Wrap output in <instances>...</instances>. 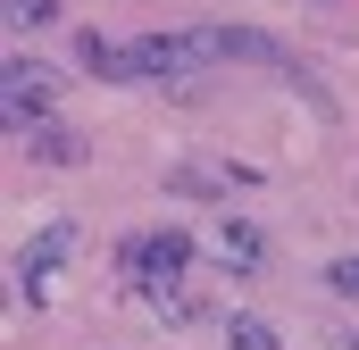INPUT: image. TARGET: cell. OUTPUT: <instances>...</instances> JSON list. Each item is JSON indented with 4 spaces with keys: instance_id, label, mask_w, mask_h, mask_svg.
<instances>
[{
    "instance_id": "obj_1",
    "label": "cell",
    "mask_w": 359,
    "mask_h": 350,
    "mask_svg": "<svg viewBox=\"0 0 359 350\" xmlns=\"http://www.w3.org/2000/svg\"><path fill=\"white\" fill-rule=\"evenodd\" d=\"M184 267H192V242L168 234V225H159V234H126V242H117V275H126L142 300H151V292H176Z\"/></svg>"
},
{
    "instance_id": "obj_2",
    "label": "cell",
    "mask_w": 359,
    "mask_h": 350,
    "mask_svg": "<svg viewBox=\"0 0 359 350\" xmlns=\"http://www.w3.org/2000/svg\"><path fill=\"white\" fill-rule=\"evenodd\" d=\"M50 100H59V67H42V59H8L0 67V117L8 125H50Z\"/></svg>"
},
{
    "instance_id": "obj_3",
    "label": "cell",
    "mask_w": 359,
    "mask_h": 350,
    "mask_svg": "<svg viewBox=\"0 0 359 350\" xmlns=\"http://www.w3.org/2000/svg\"><path fill=\"white\" fill-rule=\"evenodd\" d=\"M67 259H76V225H42V234L17 251V292H25V300H50Z\"/></svg>"
},
{
    "instance_id": "obj_4",
    "label": "cell",
    "mask_w": 359,
    "mask_h": 350,
    "mask_svg": "<svg viewBox=\"0 0 359 350\" xmlns=\"http://www.w3.org/2000/svg\"><path fill=\"white\" fill-rule=\"evenodd\" d=\"M217 259H226V275H259V267H268V242H259V225L226 217V225H217Z\"/></svg>"
},
{
    "instance_id": "obj_5",
    "label": "cell",
    "mask_w": 359,
    "mask_h": 350,
    "mask_svg": "<svg viewBox=\"0 0 359 350\" xmlns=\"http://www.w3.org/2000/svg\"><path fill=\"white\" fill-rule=\"evenodd\" d=\"M217 59H259V67H284V50H276L268 34H251V25H217Z\"/></svg>"
},
{
    "instance_id": "obj_6",
    "label": "cell",
    "mask_w": 359,
    "mask_h": 350,
    "mask_svg": "<svg viewBox=\"0 0 359 350\" xmlns=\"http://www.w3.org/2000/svg\"><path fill=\"white\" fill-rule=\"evenodd\" d=\"M34 159H42V167H76V159H84V134H67V125L50 117V125H34Z\"/></svg>"
},
{
    "instance_id": "obj_7",
    "label": "cell",
    "mask_w": 359,
    "mask_h": 350,
    "mask_svg": "<svg viewBox=\"0 0 359 350\" xmlns=\"http://www.w3.org/2000/svg\"><path fill=\"white\" fill-rule=\"evenodd\" d=\"M226 350H284V334H276L268 317H234L226 326Z\"/></svg>"
},
{
    "instance_id": "obj_8",
    "label": "cell",
    "mask_w": 359,
    "mask_h": 350,
    "mask_svg": "<svg viewBox=\"0 0 359 350\" xmlns=\"http://www.w3.org/2000/svg\"><path fill=\"white\" fill-rule=\"evenodd\" d=\"M142 309H151L159 326H192V317H201V300H184V292H151Z\"/></svg>"
},
{
    "instance_id": "obj_9",
    "label": "cell",
    "mask_w": 359,
    "mask_h": 350,
    "mask_svg": "<svg viewBox=\"0 0 359 350\" xmlns=\"http://www.w3.org/2000/svg\"><path fill=\"white\" fill-rule=\"evenodd\" d=\"M50 17H59V0H8V25H25V34L50 25Z\"/></svg>"
},
{
    "instance_id": "obj_10",
    "label": "cell",
    "mask_w": 359,
    "mask_h": 350,
    "mask_svg": "<svg viewBox=\"0 0 359 350\" xmlns=\"http://www.w3.org/2000/svg\"><path fill=\"white\" fill-rule=\"evenodd\" d=\"M326 284H334V292H351V300H359V259H343V267H326Z\"/></svg>"
},
{
    "instance_id": "obj_11",
    "label": "cell",
    "mask_w": 359,
    "mask_h": 350,
    "mask_svg": "<svg viewBox=\"0 0 359 350\" xmlns=\"http://www.w3.org/2000/svg\"><path fill=\"white\" fill-rule=\"evenodd\" d=\"M351 350H359V342H351Z\"/></svg>"
}]
</instances>
